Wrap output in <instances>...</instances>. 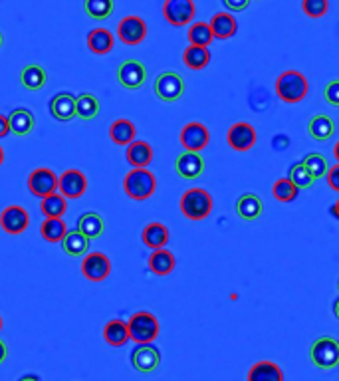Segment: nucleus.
I'll return each instance as SVG.
<instances>
[{
    "label": "nucleus",
    "mask_w": 339,
    "mask_h": 381,
    "mask_svg": "<svg viewBox=\"0 0 339 381\" xmlns=\"http://www.w3.org/2000/svg\"><path fill=\"white\" fill-rule=\"evenodd\" d=\"M8 123H11V131L18 137H26L34 131L36 120H34L32 111L26 108H18L8 115Z\"/></svg>",
    "instance_id": "5701e85b"
},
{
    "label": "nucleus",
    "mask_w": 339,
    "mask_h": 381,
    "mask_svg": "<svg viewBox=\"0 0 339 381\" xmlns=\"http://www.w3.org/2000/svg\"><path fill=\"white\" fill-rule=\"evenodd\" d=\"M302 163L306 165V169L312 173L314 179H324L326 175H328V159H326V155H321V153H307L306 157L302 159Z\"/></svg>",
    "instance_id": "ea45409f"
},
{
    "label": "nucleus",
    "mask_w": 339,
    "mask_h": 381,
    "mask_svg": "<svg viewBox=\"0 0 339 381\" xmlns=\"http://www.w3.org/2000/svg\"><path fill=\"white\" fill-rule=\"evenodd\" d=\"M252 0H222V4L226 6L229 12H242L250 6Z\"/></svg>",
    "instance_id": "a18cd8bd"
},
{
    "label": "nucleus",
    "mask_w": 339,
    "mask_h": 381,
    "mask_svg": "<svg viewBox=\"0 0 339 381\" xmlns=\"http://www.w3.org/2000/svg\"><path fill=\"white\" fill-rule=\"evenodd\" d=\"M30 225L28 211L20 205H8L0 213V229L6 235H23Z\"/></svg>",
    "instance_id": "ddd939ff"
},
{
    "label": "nucleus",
    "mask_w": 339,
    "mask_h": 381,
    "mask_svg": "<svg viewBox=\"0 0 339 381\" xmlns=\"http://www.w3.org/2000/svg\"><path fill=\"white\" fill-rule=\"evenodd\" d=\"M88 191V179L79 169H68L58 177V193L66 199H79Z\"/></svg>",
    "instance_id": "2eb2a0df"
},
{
    "label": "nucleus",
    "mask_w": 339,
    "mask_h": 381,
    "mask_svg": "<svg viewBox=\"0 0 339 381\" xmlns=\"http://www.w3.org/2000/svg\"><path fill=\"white\" fill-rule=\"evenodd\" d=\"M143 244L151 251L157 249H165L167 242H169V229L161 225V223H149L141 232Z\"/></svg>",
    "instance_id": "b1692460"
},
{
    "label": "nucleus",
    "mask_w": 339,
    "mask_h": 381,
    "mask_svg": "<svg viewBox=\"0 0 339 381\" xmlns=\"http://www.w3.org/2000/svg\"><path fill=\"white\" fill-rule=\"evenodd\" d=\"M333 314H335V318L339 320V298L333 302Z\"/></svg>",
    "instance_id": "3c124183"
},
{
    "label": "nucleus",
    "mask_w": 339,
    "mask_h": 381,
    "mask_svg": "<svg viewBox=\"0 0 339 381\" xmlns=\"http://www.w3.org/2000/svg\"><path fill=\"white\" fill-rule=\"evenodd\" d=\"M298 195H300V189L288 177L278 179L272 185V196L276 201H280V203H292V201L298 199Z\"/></svg>",
    "instance_id": "58836bf2"
},
{
    "label": "nucleus",
    "mask_w": 339,
    "mask_h": 381,
    "mask_svg": "<svg viewBox=\"0 0 339 381\" xmlns=\"http://www.w3.org/2000/svg\"><path fill=\"white\" fill-rule=\"evenodd\" d=\"M2 44H4V36H2V32H0V48H2Z\"/></svg>",
    "instance_id": "5fc2aeb1"
},
{
    "label": "nucleus",
    "mask_w": 339,
    "mask_h": 381,
    "mask_svg": "<svg viewBox=\"0 0 339 381\" xmlns=\"http://www.w3.org/2000/svg\"><path fill=\"white\" fill-rule=\"evenodd\" d=\"M326 179H328L329 189H331V191H335V193H339V163H335L333 167H329Z\"/></svg>",
    "instance_id": "c03bdc74"
},
{
    "label": "nucleus",
    "mask_w": 339,
    "mask_h": 381,
    "mask_svg": "<svg viewBox=\"0 0 339 381\" xmlns=\"http://www.w3.org/2000/svg\"><path fill=\"white\" fill-rule=\"evenodd\" d=\"M111 273V261L103 252L86 254L82 261V274L89 282H103Z\"/></svg>",
    "instance_id": "9b49d317"
},
{
    "label": "nucleus",
    "mask_w": 339,
    "mask_h": 381,
    "mask_svg": "<svg viewBox=\"0 0 339 381\" xmlns=\"http://www.w3.org/2000/svg\"><path fill=\"white\" fill-rule=\"evenodd\" d=\"M50 113L58 121H72L76 118V96L70 92H60L50 99Z\"/></svg>",
    "instance_id": "6ab92c4d"
},
{
    "label": "nucleus",
    "mask_w": 339,
    "mask_h": 381,
    "mask_svg": "<svg viewBox=\"0 0 339 381\" xmlns=\"http://www.w3.org/2000/svg\"><path fill=\"white\" fill-rule=\"evenodd\" d=\"M11 133V123H8V118L0 113V139L6 137Z\"/></svg>",
    "instance_id": "49530a36"
},
{
    "label": "nucleus",
    "mask_w": 339,
    "mask_h": 381,
    "mask_svg": "<svg viewBox=\"0 0 339 381\" xmlns=\"http://www.w3.org/2000/svg\"><path fill=\"white\" fill-rule=\"evenodd\" d=\"M113 0H84V12L94 20H105L113 14Z\"/></svg>",
    "instance_id": "c9c22d12"
},
{
    "label": "nucleus",
    "mask_w": 339,
    "mask_h": 381,
    "mask_svg": "<svg viewBox=\"0 0 339 381\" xmlns=\"http://www.w3.org/2000/svg\"><path fill=\"white\" fill-rule=\"evenodd\" d=\"M302 11L309 18H321L329 11V0H302Z\"/></svg>",
    "instance_id": "79ce46f5"
},
{
    "label": "nucleus",
    "mask_w": 339,
    "mask_h": 381,
    "mask_svg": "<svg viewBox=\"0 0 339 381\" xmlns=\"http://www.w3.org/2000/svg\"><path fill=\"white\" fill-rule=\"evenodd\" d=\"M28 191L34 196H40V199L52 195V193L58 191V175L52 169H48V167L34 169L30 177H28Z\"/></svg>",
    "instance_id": "f8f14e48"
},
{
    "label": "nucleus",
    "mask_w": 339,
    "mask_h": 381,
    "mask_svg": "<svg viewBox=\"0 0 339 381\" xmlns=\"http://www.w3.org/2000/svg\"><path fill=\"white\" fill-rule=\"evenodd\" d=\"M324 99L331 108H339V80H331L324 87Z\"/></svg>",
    "instance_id": "37998d69"
},
{
    "label": "nucleus",
    "mask_w": 339,
    "mask_h": 381,
    "mask_svg": "<svg viewBox=\"0 0 339 381\" xmlns=\"http://www.w3.org/2000/svg\"><path fill=\"white\" fill-rule=\"evenodd\" d=\"M186 38H188V44H193V46H205V48H208V46L212 44V40H215L212 30H210V26H208L207 22H195V24H191Z\"/></svg>",
    "instance_id": "4c0bfd02"
},
{
    "label": "nucleus",
    "mask_w": 339,
    "mask_h": 381,
    "mask_svg": "<svg viewBox=\"0 0 339 381\" xmlns=\"http://www.w3.org/2000/svg\"><path fill=\"white\" fill-rule=\"evenodd\" d=\"M331 215L339 220V199L333 203V205H331Z\"/></svg>",
    "instance_id": "09e8293b"
},
{
    "label": "nucleus",
    "mask_w": 339,
    "mask_h": 381,
    "mask_svg": "<svg viewBox=\"0 0 339 381\" xmlns=\"http://www.w3.org/2000/svg\"><path fill=\"white\" fill-rule=\"evenodd\" d=\"M338 290H339V280H338Z\"/></svg>",
    "instance_id": "4d7b16f0"
},
{
    "label": "nucleus",
    "mask_w": 339,
    "mask_h": 381,
    "mask_svg": "<svg viewBox=\"0 0 339 381\" xmlns=\"http://www.w3.org/2000/svg\"><path fill=\"white\" fill-rule=\"evenodd\" d=\"M62 249H64V252H66L68 256H72V258L86 256L89 251V239L77 229L70 230V232H66L64 240H62Z\"/></svg>",
    "instance_id": "a878e982"
},
{
    "label": "nucleus",
    "mask_w": 339,
    "mask_h": 381,
    "mask_svg": "<svg viewBox=\"0 0 339 381\" xmlns=\"http://www.w3.org/2000/svg\"><path fill=\"white\" fill-rule=\"evenodd\" d=\"M103 339L110 344L111 348H121L129 342V327L123 320H111L103 327Z\"/></svg>",
    "instance_id": "c85d7f7f"
},
{
    "label": "nucleus",
    "mask_w": 339,
    "mask_h": 381,
    "mask_svg": "<svg viewBox=\"0 0 339 381\" xmlns=\"http://www.w3.org/2000/svg\"><path fill=\"white\" fill-rule=\"evenodd\" d=\"M307 133L316 142H329L335 135V121L326 113H317L307 121Z\"/></svg>",
    "instance_id": "412c9836"
},
{
    "label": "nucleus",
    "mask_w": 339,
    "mask_h": 381,
    "mask_svg": "<svg viewBox=\"0 0 339 381\" xmlns=\"http://www.w3.org/2000/svg\"><path fill=\"white\" fill-rule=\"evenodd\" d=\"M212 196L208 193L207 189H200V187H193L183 193L181 196V213L185 215L188 220H205V218L212 213Z\"/></svg>",
    "instance_id": "7ed1b4c3"
},
{
    "label": "nucleus",
    "mask_w": 339,
    "mask_h": 381,
    "mask_svg": "<svg viewBox=\"0 0 339 381\" xmlns=\"http://www.w3.org/2000/svg\"><path fill=\"white\" fill-rule=\"evenodd\" d=\"M309 92L307 77L298 70H286L276 80V96L284 104H300Z\"/></svg>",
    "instance_id": "f257e3e1"
},
{
    "label": "nucleus",
    "mask_w": 339,
    "mask_h": 381,
    "mask_svg": "<svg viewBox=\"0 0 339 381\" xmlns=\"http://www.w3.org/2000/svg\"><path fill=\"white\" fill-rule=\"evenodd\" d=\"M195 14H197L195 0H165L163 2L165 20L175 28L191 24Z\"/></svg>",
    "instance_id": "0eeeda50"
},
{
    "label": "nucleus",
    "mask_w": 339,
    "mask_h": 381,
    "mask_svg": "<svg viewBox=\"0 0 339 381\" xmlns=\"http://www.w3.org/2000/svg\"><path fill=\"white\" fill-rule=\"evenodd\" d=\"M6 358H8V346H6L4 339H0V363H4Z\"/></svg>",
    "instance_id": "de8ad7c7"
},
{
    "label": "nucleus",
    "mask_w": 339,
    "mask_h": 381,
    "mask_svg": "<svg viewBox=\"0 0 339 381\" xmlns=\"http://www.w3.org/2000/svg\"><path fill=\"white\" fill-rule=\"evenodd\" d=\"M208 26H210L212 36L217 40H230L236 34V30H238V22H236V18L230 12H217L210 18Z\"/></svg>",
    "instance_id": "aec40b11"
},
{
    "label": "nucleus",
    "mask_w": 339,
    "mask_h": 381,
    "mask_svg": "<svg viewBox=\"0 0 339 381\" xmlns=\"http://www.w3.org/2000/svg\"><path fill=\"white\" fill-rule=\"evenodd\" d=\"M137 130L133 125V121L129 120H117L111 123L110 137L115 145H132L135 142Z\"/></svg>",
    "instance_id": "473e14b6"
},
{
    "label": "nucleus",
    "mask_w": 339,
    "mask_h": 381,
    "mask_svg": "<svg viewBox=\"0 0 339 381\" xmlns=\"http://www.w3.org/2000/svg\"><path fill=\"white\" fill-rule=\"evenodd\" d=\"M99 115V99L94 94H82L76 98V118L91 121Z\"/></svg>",
    "instance_id": "f704fd0d"
},
{
    "label": "nucleus",
    "mask_w": 339,
    "mask_h": 381,
    "mask_svg": "<svg viewBox=\"0 0 339 381\" xmlns=\"http://www.w3.org/2000/svg\"><path fill=\"white\" fill-rule=\"evenodd\" d=\"M117 36L127 46H137L147 38V24L139 16H125L117 24Z\"/></svg>",
    "instance_id": "dca6fc26"
},
{
    "label": "nucleus",
    "mask_w": 339,
    "mask_h": 381,
    "mask_svg": "<svg viewBox=\"0 0 339 381\" xmlns=\"http://www.w3.org/2000/svg\"><path fill=\"white\" fill-rule=\"evenodd\" d=\"M40 232L48 242H62L64 237H66L68 227L64 218H46L42 227H40Z\"/></svg>",
    "instance_id": "e433bc0d"
},
{
    "label": "nucleus",
    "mask_w": 339,
    "mask_h": 381,
    "mask_svg": "<svg viewBox=\"0 0 339 381\" xmlns=\"http://www.w3.org/2000/svg\"><path fill=\"white\" fill-rule=\"evenodd\" d=\"M18 381H40V377H38V375H32V373H30V375H24V377H20V380Z\"/></svg>",
    "instance_id": "8fccbe9b"
},
{
    "label": "nucleus",
    "mask_w": 339,
    "mask_h": 381,
    "mask_svg": "<svg viewBox=\"0 0 339 381\" xmlns=\"http://www.w3.org/2000/svg\"><path fill=\"white\" fill-rule=\"evenodd\" d=\"M149 270L157 276H169V274L175 270V254L167 249H157L153 251V254L149 256Z\"/></svg>",
    "instance_id": "393cba45"
},
{
    "label": "nucleus",
    "mask_w": 339,
    "mask_h": 381,
    "mask_svg": "<svg viewBox=\"0 0 339 381\" xmlns=\"http://www.w3.org/2000/svg\"><path fill=\"white\" fill-rule=\"evenodd\" d=\"M127 327H129V339H133L135 344H151L157 339L159 332H161V326H159V320L151 312H135L129 322H127Z\"/></svg>",
    "instance_id": "39448f33"
},
{
    "label": "nucleus",
    "mask_w": 339,
    "mask_h": 381,
    "mask_svg": "<svg viewBox=\"0 0 339 381\" xmlns=\"http://www.w3.org/2000/svg\"><path fill=\"white\" fill-rule=\"evenodd\" d=\"M125 159L133 167H149L153 161V147L147 142H133L132 145H127Z\"/></svg>",
    "instance_id": "c756f323"
},
{
    "label": "nucleus",
    "mask_w": 339,
    "mask_h": 381,
    "mask_svg": "<svg viewBox=\"0 0 339 381\" xmlns=\"http://www.w3.org/2000/svg\"><path fill=\"white\" fill-rule=\"evenodd\" d=\"M246 381H284V371L274 361H256L248 370Z\"/></svg>",
    "instance_id": "4be33fe9"
},
{
    "label": "nucleus",
    "mask_w": 339,
    "mask_h": 381,
    "mask_svg": "<svg viewBox=\"0 0 339 381\" xmlns=\"http://www.w3.org/2000/svg\"><path fill=\"white\" fill-rule=\"evenodd\" d=\"M179 139H181V145L185 147V151L200 153L203 149H207L210 143V131L200 121H188L181 130Z\"/></svg>",
    "instance_id": "9d476101"
},
{
    "label": "nucleus",
    "mask_w": 339,
    "mask_h": 381,
    "mask_svg": "<svg viewBox=\"0 0 339 381\" xmlns=\"http://www.w3.org/2000/svg\"><path fill=\"white\" fill-rule=\"evenodd\" d=\"M132 366L139 373H153L161 366V351L153 344H137L132 351Z\"/></svg>",
    "instance_id": "4468645a"
},
{
    "label": "nucleus",
    "mask_w": 339,
    "mask_h": 381,
    "mask_svg": "<svg viewBox=\"0 0 339 381\" xmlns=\"http://www.w3.org/2000/svg\"><path fill=\"white\" fill-rule=\"evenodd\" d=\"M234 208H236V215H238L241 220L252 223V220H258V218L262 217L264 203L256 193H244V195L238 196Z\"/></svg>",
    "instance_id": "a211bd4d"
},
{
    "label": "nucleus",
    "mask_w": 339,
    "mask_h": 381,
    "mask_svg": "<svg viewBox=\"0 0 339 381\" xmlns=\"http://www.w3.org/2000/svg\"><path fill=\"white\" fill-rule=\"evenodd\" d=\"M183 62L188 70H205L210 64V50L205 46H193L188 44V48H185L183 52Z\"/></svg>",
    "instance_id": "2f4dec72"
},
{
    "label": "nucleus",
    "mask_w": 339,
    "mask_h": 381,
    "mask_svg": "<svg viewBox=\"0 0 339 381\" xmlns=\"http://www.w3.org/2000/svg\"><path fill=\"white\" fill-rule=\"evenodd\" d=\"M113 46H115V38H113V34L108 28H94L88 34V48L94 54H110L111 50H113Z\"/></svg>",
    "instance_id": "bb28decb"
},
{
    "label": "nucleus",
    "mask_w": 339,
    "mask_h": 381,
    "mask_svg": "<svg viewBox=\"0 0 339 381\" xmlns=\"http://www.w3.org/2000/svg\"><path fill=\"white\" fill-rule=\"evenodd\" d=\"M117 82H120L121 87H125L129 92H135V89L145 86V82H147V68L139 60L129 58V60L121 62L120 68H117Z\"/></svg>",
    "instance_id": "6e6552de"
},
{
    "label": "nucleus",
    "mask_w": 339,
    "mask_h": 381,
    "mask_svg": "<svg viewBox=\"0 0 339 381\" xmlns=\"http://www.w3.org/2000/svg\"><path fill=\"white\" fill-rule=\"evenodd\" d=\"M123 191L133 201H147L157 191V177L147 167H133L123 179Z\"/></svg>",
    "instance_id": "f03ea898"
},
{
    "label": "nucleus",
    "mask_w": 339,
    "mask_h": 381,
    "mask_svg": "<svg viewBox=\"0 0 339 381\" xmlns=\"http://www.w3.org/2000/svg\"><path fill=\"white\" fill-rule=\"evenodd\" d=\"M42 213H44L46 218H62L66 215L68 211V199L62 193H52L42 199Z\"/></svg>",
    "instance_id": "72a5a7b5"
},
{
    "label": "nucleus",
    "mask_w": 339,
    "mask_h": 381,
    "mask_svg": "<svg viewBox=\"0 0 339 381\" xmlns=\"http://www.w3.org/2000/svg\"><path fill=\"white\" fill-rule=\"evenodd\" d=\"M2 326H4V322H2V316H0V332H2Z\"/></svg>",
    "instance_id": "6e6d98bb"
},
{
    "label": "nucleus",
    "mask_w": 339,
    "mask_h": 381,
    "mask_svg": "<svg viewBox=\"0 0 339 381\" xmlns=\"http://www.w3.org/2000/svg\"><path fill=\"white\" fill-rule=\"evenodd\" d=\"M309 361L317 370H333L339 366V339L331 336H321L314 339L309 346Z\"/></svg>",
    "instance_id": "20e7f679"
},
{
    "label": "nucleus",
    "mask_w": 339,
    "mask_h": 381,
    "mask_svg": "<svg viewBox=\"0 0 339 381\" xmlns=\"http://www.w3.org/2000/svg\"><path fill=\"white\" fill-rule=\"evenodd\" d=\"M48 82V74L42 65L38 64H28L24 65L23 72H20V84H23L28 92H40Z\"/></svg>",
    "instance_id": "cd10ccee"
},
{
    "label": "nucleus",
    "mask_w": 339,
    "mask_h": 381,
    "mask_svg": "<svg viewBox=\"0 0 339 381\" xmlns=\"http://www.w3.org/2000/svg\"><path fill=\"white\" fill-rule=\"evenodd\" d=\"M77 230L84 232L89 240H96L105 232V220L98 213H86L77 220Z\"/></svg>",
    "instance_id": "7c9ffc66"
},
{
    "label": "nucleus",
    "mask_w": 339,
    "mask_h": 381,
    "mask_svg": "<svg viewBox=\"0 0 339 381\" xmlns=\"http://www.w3.org/2000/svg\"><path fill=\"white\" fill-rule=\"evenodd\" d=\"M256 139H258L256 127L248 121H236L234 125H230L229 133H226L229 147L238 153L250 151L252 147L256 145Z\"/></svg>",
    "instance_id": "1a4fd4ad"
},
{
    "label": "nucleus",
    "mask_w": 339,
    "mask_h": 381,
    "mask_svg": "<svg viewBox=\"0 0 339 381\" xmlns=\"http://www.w3.org/2000/svg\"><path fill=\"white\" fill-rule=\"evenodd\" d=\"M333 157L338 159V163H339V142L333 145Z\"/></svg>",
    "instance_id": "603ef678"
},
{
    "label": "nucleus",
    "mask_w": 339,
    "mask_h": 381,
    "mask_svg": "<svg viewBox=\"0 0 339 381\" xmlns=\"http://www.w3.org/2000/svg\"><path fill=\"white\" fill-rule=\"evenodd\" d=\"M4 163V149H2V147H0V165Z\"/></svg>",
    "instance_id": "864d4df0"
},
{
    "label": "nucleus",
    "mask_w": 339,
    "mask_h": 381,
    "mask_svg": "<svg viewBox=\"0 0 339 381\" xmlns=\"http://www.w3.org/2000/svg\"><path fill=\"white\" fill-rule=\"evenodd\" d=\"M288 179L294 183L298 189H309V187L316 183V179L312 177V173L306 169V165L302 163H294L290 167V171H288Z\"/></svg>",
    "instance_id": "a19ab883"
},
{
    "label": "nucleus",
    "mask_w": 339,
    "mask_h": 381,
    "mask_svg": "<svg viewBox=\"0 0 339 381\" xmlns=\"http://www.w3.org/2000/svg\"><path fill=\"white\" fill-rule=\"evenodd\" d=\"M155 96L165 104H175L185 96V80L177 72H163L155 80Z\"/></svg>",
    "instance_id": "423d86ee"
},
{
    "label": "nucleus",
    "mask_w": 339,
    "mask_h": 381,
    "mask_svg": "<svg viewBox=\"0 0 339 381\" xmlns=\"http://www.w3.org/2000/svg\"><path fill=\"white\" fill-rule=\"evenodd\" d=\"M175 171L181 179L195 181L200 175L205 173V159L200 153L183 151L175 159Z\"/></svg>",
    "instance_id": "f3484780"
}]
</instances>
